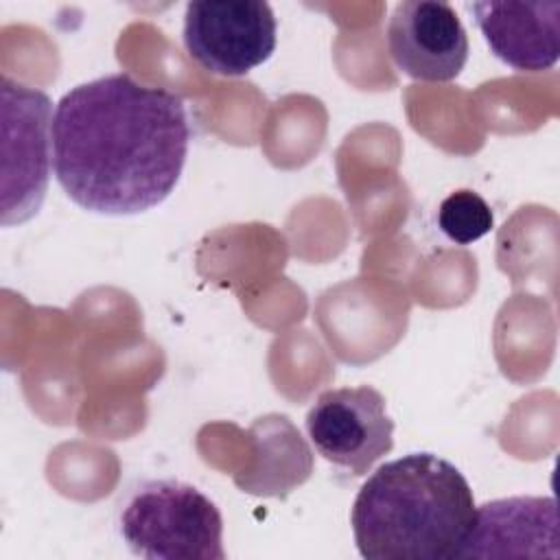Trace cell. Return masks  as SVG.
Wrapping results in <instances>:
<instances>
[{
    "label": "cell",
    "instance_id": "cell-1",
    "mask_svg": "<svg viewBox=\"0 0 560 560\" xmlns=\"http://www.w3.org/2000/svg\"><path fill=\"white\" fill-rule=\"evenodd\" d=\"M52 171L63 192L96 214H140L177 186L190 142L184 101L105 74L66 92L52 116Z\"/></svg>",
    "mask_w": 560,
    "mask_h": 560
},
{
    "label": "cell",
    "instance_id": "cell-2",
    "mask_svg": "<svg viewBox=\"0 0 560 560\" xmlns=\"http://www.w3.org/2000/svg\"><path fill=\"white\" fill-rule=\"evenodd\" d=\"M475 512L470 483L455 464L435 453H409L363 481L350 523L368 560H448L459 558Z\"/></svg>",
    "mask_w": 560,
    "mask_h": 560
},
{
    "label": "cell",
    "instance_id": "cell-3",
    "mask_svg": "<svg viewBox=\"0 0 560 560\" xmlns=\"http://www.w3.org/2000/svg\"><path fill=\"white\" fill-rule=\"evenodd\" d=\"M118 527L147 560H223V518L199 488L177 479L140 483L122 503Z\"/></svg>",
    "mask_w": 560,
    "mask_h": 560
},
{
    "label": "cell",
    "instance_id": "cell-4",
    "mask_svg": "<svg viewBox=\"0 0 560 560\" xmlns=\"http://www.w3.org/2000/svg\"><path fill=\"white\" fill-rule=\"evenodd\" d=\"M2 225H20L44 203L52 164V103L46 92L0 79Z\"/></svg>",
    "mask_w": 560,
    "mask_h": 560
},
{
    "label": "cell",
    "instance_id": "cell-5",
    "mask_svg": "<svg viewBox=\"0 0 560 560\" xmlns=\"http://www.w3.org/2000/svg\"><path fill=\"white\" fill-rule=\"evenodd\" d=\"M182 39L190 59L219 77H243L276 50L278 22L262 0H192Z\"/></svg>",
    "mask_w": 560,
    "mask_h": 560
},
{
    "label": "cell",
    "instance_id": "cell-6",
    "mask_svg": "<svg viewBox=\"0 0 560 560\" xmlns=\"http://www.w3.org/2000/svg\"><path fill=\"white\" fill-rule=\"evenodd\" d=\"M306 433L326 462L352 475H365L394 448L385 396L370 385L322 392L306 413Z\"/></svg>",
    "mask_w": 560,
    "mask_h": 560
},
{
    "label": "cell",
    "instance_id": "cell-7",
    "mask_svg": "<svg viewBox=\"0 0 560 560\" xmlns=\"http://www.w3.org/2000/svg\"><path fill=\"white\" fill-rule=\"evenodd\" d=\"M387 48L396 68L416 81H453L468 61L466 28L442 0L398 2L387 24Z\"/></svg>",
    "mask_w": 560,
    "mask_h": 560
},
{
    "label": "cell",
    "instance_id": "cell-8",
    "mask_svg": "<svg viewBox=\"0 0 560 560\" xmlns=\"http://www.w3.org/2000/svg\"><path fill=\"white\" fill-rule=\"evenodd\" d=\"M492 55L521 72L551 70L560 57V2L481 0L470 2Z\"/></svg>",
    "mask_w": 560,
    "mask_h": 560
},
{
    "label": "cell",
    "instance_id": "cell-9",
    "mask_svg": "<svg viewBox=\"0 0 560 560\" xmlns=\"http://www.w3.org/2000/svg\"><path fill=\"white\" fill-rule=\"evenodd\" d=\"M527 542H558V514L551 497H510L479 505L459 558L510 556L512 545Z\"/></svg>",
    "mask_w": 560,
    "mask_h": 560
},
{
    "label": "cell",
    "instance_id": "cell-10",
    "mask_svg": "<svg viewBox=\"0 0 560 560\" xmlns=\"http://www.w3.org/2000/svg\"><path fill=\"white\" fill-rule=\"evenodd\" d=\"M492 208L475 190L451 192L438 210L440 230L457 245H470L492 230Z\"/></svg>",
    "mask_w": 560,
    "mask_h": 560
}]
</instances>
